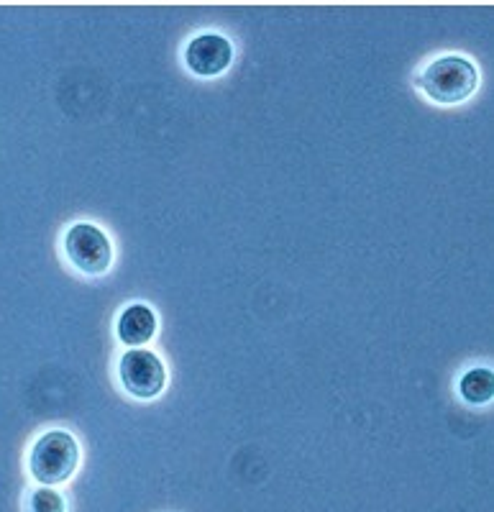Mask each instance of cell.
I'll return each instance as SVG.
<instances>
[{"label": "cell", "mask_w": 494, "mask_h": 512, "mask_svg": "<svg viewBox=\"0 0 494 512\" xmlns=\"http://www.w3.org/2000/svg\"><path fill=\"white\" fill-rule=\"evenodd\" d=\"M231 62L233 47L223 34H200L185 49L187 70L198 77L221 75L231 67Z\"/></svg>", "instance_id": "cell-5"}, {"label": "cell", "mask_w": 494, "mask_h": 512, "mask_svg": "<svg viewBox=\"0 0 494 512\" xmlns=\"http://www.w3.org/2000/svg\"><path fill=\"white\" fill-rule=\"evenodd\" d=\"M64 251L82 274H105L113 262L111 239L93 223H75L64 233Z\"/></svg>", "instance_id": "cell-3"}, {"label": "cell", "mask_w": 494, "mask_h": 512, "mask_svg": "<svg viewBox=\"0 0 494 512\" xmlns=\"http://www.w3.org/2000/svg\"><path fill=\"white\" fill-rule=\"evenodd\" d=\"M479 85V70L471 59L461 54H446L425 64L418 75V88L436 103L456 105L471 98Z\"/></svg>", "instance_id": "cell-1"}, {"label": "cell", "mask_w": 494, "mask_h": 512, "mask_svg": "<svg viewBox=\"0 0 494 512\" xmlns=\"http://www.w3.org/2000/svg\"><path fill=\"white\" fill-rule=\"evenodd\" d=\"M459 392L466 402H471V405H484V402L492 400V395H494L492 369H487V367L469 369V372L461 377Z\"/></svg>", "instance_id": "cell-7"}, {"label": "cell", "mask_w": 494, "mask_h": 512, "mask_svg": "<svg viewBox=\"0 0 494 512\" xmlns=\"http://www.w3.org/2000/svg\"><path fill=\"white\" fill-rule=\"evenodd\" d=\"M29 512H67L64 497L49 487L36 489L29 500Z\"/></svg>", "instance_id": "cell-8"}, {"label": "cell", "mask_w": 494, "mask_h": 512, "mask_svg": "<svg viewBox=\"0 0 494 512\" xmlns=\"http://www.w3.org/2000/svg\"><path fill=\"white\" fill-rule=\"evenodd\" d=\"M116 333L126 346H146L157 333V315L144 303L128 305L118 315Z\"/></svg>", "instance_id": "cell-6"}, {"label": "cell", "mask_w": 494, "mask_h": 512, "mask_svg": "<svg viewBox=\"0 0 494 512\" xmlns=\"http://www.w3.org/2000/svg\"><path fill=\"white\" fill-rule=\"evenodd\" d=\"M118 377L128 395L139 397V400H152L167 384V369L154 351L131 349L118 361Z\"/></svg>", "instance_id": "cell-4"}, {"label": "cell", "mask_w": 494, "mask_h": 512, "mask_svg": "<svg viewBox=\"0 0 494 512\" xmlns=\"http://www.w3.org/2000/svg\"><path fill=\"white\" fill-rule=\"evenodd\" d=\"M77 461H80V446H77L75 436L67 431H49L31 448V477L44 487H54L75 474Z\"/></svg>", "instance_id": "cell-2"}]
</instances>
